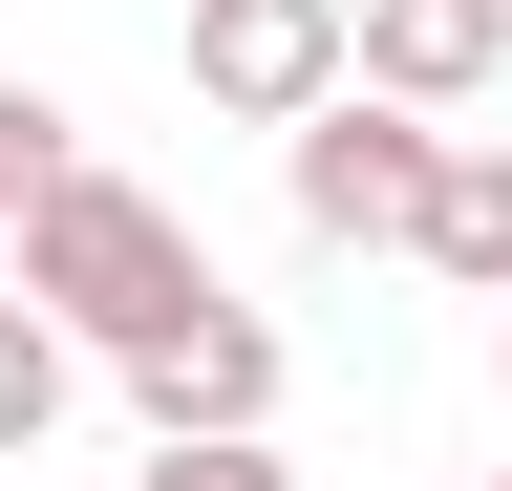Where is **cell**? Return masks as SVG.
Returning a JSON list of instances; mask_svg holds the SVG:
<instances>
[{
  "label": "cell",
  "instance_id": "obj_5",
  "mask_svg": "<svg viewBox=\"0 0 512 491\" xmlns=\"http://www.w3.org/2000/svg\"><path fill=\"white\" fill-rule=\"evenodd\" d=\"M512 65V0H363V86H406V107H470Z\"/></svg>",
  "mask_w": 512,
  "mask_h": 491
},
{
  "label": "cell",
  "instance_id": "obj_6",
  "mask_svg": "<svg viewBox=\"0 0 512 491\" xmlns=\"http://www.w3.org/2000/svg\"><path fill=\"white\" fill-rule=\"evenodd\" d=\"M406 257H427V278H470V299H512V150H448V193H427Z\"/></svg>",
  "mask_w": 512,
  "mask_h": 491
},
{
  "label": "cell",
  "instance_id": "obj_10",
  "mask_svg": "<svg viewBox=\"0 0 512 491\" xmlns=\"http://www.w3.org/2000/svg\"><path fill=\"white\" fill-rule=\"evenodd\" d=\"M491 491H512V470H491Z\"/></svg>",
  "mask_w": 512,
  "mask_h": 491
},
{
  "label": "cell",
  "instance_id": "obj_8",
  "mask_svg": "<svg viewBox=\"0 0 512 491\" xmlns=\"http://www.w3.org/2000/svg\"><path fill=\"white\" fill-rule=\"evenodd\" d=\"M128 491H299V470H278V427H150Z\"/></svg>",
  "mask_w": 512,
  "mask_h": 491
},
{
  "label": "cell",
  "instance_id": "obj_3",
  "mask_svg": "<svg viewBox=\"0 0 512 491\" xmlns=\"http://www.w3.org/2000/svg\"><path fill=\"white\" fill-rule=\"evenodd\" d=\"M363 86V0H192V107L235 129H299V107Z\"/></svg>",
  "mask_w": 512,
  "mask_h": 491
},
{
  "label": "cell",
  "instance_id": "obj_1",
  "mask_svg": "<svg viewBox=\"0 0 512 491\" xmlns=\"http://www.w3.org/2000/svg\"><path fill=\"white\" fill-rule=\"evenodd\" d=\"M22 299H43L64 342H107V363H128V342H171L192 299H214V257H192V214H171V193L64 171V193L22 214Z\"/></svg>",
  "mask_w": 512,
  "mask_h": 491
},
{
  "label": "cell",
  "instance_id": "obj_7",
  "mask_svg": "<svg viewBox=\"0 0 512 491\" xmlns=\"http://www.w3.org/2000/svg\"><path fill=\"white\" fill-rule=\"evenodd\" d=\"M43 427H64V321L0 278V449H43Z\"/></svg>",
  "mask_w": 512,
  "mask_h": 491
},
{
  "label": "cell",
  "instance_id": "obj_9",
  "mask_svg": "<svg viewBox=\"0 0 512 491\" xmlns=\"http://www.w3.org/2000/svg\"><path fill=\"white\" fill-rule=\"evenodd\" d=\"M64 171H86V150H64V107H43V86H0V235H22Z\"/></svg>",
  "mask_w": 512,
  "mask_h": 491
},
{
  "label": "cell",
  "instance_id": "obj_4",
  "mask_svg": "<svg viewBox=\"0 0 512 491\" xmlns=\"http://www.w3.org/2000/svg\"><path fill=\"white\" fill-rule=\"evenodd\" d=\"M128 406L150 427H278V321L256 299H192L171 342H128Z\"/></svg>",
  "mask_w": 512,
  "mask_h": 491
},
{
  "label": "cell",
  "instance_id": "obj_2",
  "mask_svg": "<svg viewBox=\"0 0 512 491\" xmlns=\"http://www.w3.org/2000/svg\"><path fill=\"white\" fill-rule=\"evenodd\" d=\"M278 171H299V235H427V193H448V107H406V86H342V107H299L278 129Z\"/></svg>",
  "mask_w": 512,
  "mask_h": 491
}]
</instances>
